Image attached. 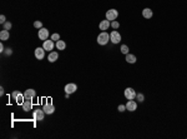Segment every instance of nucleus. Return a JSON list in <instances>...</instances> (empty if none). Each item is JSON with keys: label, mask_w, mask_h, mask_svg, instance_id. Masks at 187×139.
I'll return each mask as SVG.
<instances>
[{"label": "nucleus", "mask_w": 187, "mask_h": 139, "mask_svg": "<svg viewBox=\"0 0 187 139\" xmlns=\"http://www.w3.org/2000/svg\"><path fill=\"white\" fill-rule=\"evenodd\" d=\"M120 50H121V53H122V54H125V55H126V54H129V50H130V49H129V46H127L126 44H122V45H121V48H120Z\"/></svg>", "instance_id": "21"}, {"label": "nucleus", "mask_w": 187, "mask_h": 139, "mask_svg": "<svg viewBox=\"0 0 187 139\" xmlns=\"http://www.w3.org/2000/svg\"><path fill=\"white\" fill-rule=\"evenodd\" d=\"M6 55H11L13 54V51H11V48H8V49H5V51H4Z\"/></svg>", "instance_id": "29"}, {"label": "nucleus", "mask_w": 187, "mask_h": 139, "mask_svg": "<svg viewBox=\"0 0 187 139\" xmlns=\"http://www.w3.org/2000/svg\"><path fill=\"white\" fill-rule=\"evenodd\" d=\"M49 35H50V33L46 28H41V29H39V31H38V38L42 41L47 40V39H49Z\"/></svg>", "instance_id": "7"}, {"label": "nucleus", "mask_w": 187, "mask_h": 139, "mask_svg": "<svg viewBox=\"0 0 187 139\" xmlns=\"http://www.w3.org/2000/svg\"><path fill=\"white\" fill-rule=\"evenodd\" d=\"M119 17V11L116 9H110V10H107L106 11V19L109 21H114V20H116Z\"/></svg>", "instance_id": "6"}, {"label": "nucleus", "mask_w": 187, "mask_h": 139, "mask_svg": "<svg viewBox=\"0 0 187 139\" xmlns=\"http://www.w3.org/2000/svg\"><path fill=\"white\" fill-rule=\"evenodd\" d=\"M51 40H54L55 43H56L58 40H60V34H58V33H55L51 35Z\"/></svg>", "instance_id": "25"}, {"label": "nucleus", "mask_w": 187, "mask_h": 139, "mask_svg": "<svg viewBox=\"0 0 187 139\" xmlns=\"http://www.w3.org/2000/svg\"><path fill=\"white\" fill-rule=\"evenodd\" d=\"M111 28L115 30H117L119 28H120V23H119L117 20H114V21H111Z\"/></svg>", "instance_id": "23"}, {"label": "nucleus", "mask_w": 187, "mask_h": 139, "mask_svg": "<svg viewBox=\"0 0 187 139\" xmlns=\"http://www.w3.org/2000/svg\"><path fill=\"white\" fill-rule=\"evenodd\" d=\"M24 97H25V99H34L36 97V92L34 89H26L25 93H24Z\"/></svg>", "instance_id": "16"}, {"label": "nucleus", "mask_w": 187, "mask_h": 139, "mask_svg": "<svg viewBox=\"0 0 187 139\" xmlns=\"http://www.w3.org/2000/svg\"><path fill=\"white\" fill-rule=\"evenodd\" d=\"M0 51H1V53H4V51H5V48H4L3 43H1V44H0Z\"/></svg>", "instance_id": "30"}, {"label": "nucleus", "mask_w": 187, "mask_h": 139, "mask_svg": "<svg viewBox=\"0 0 187 139\" xmlns=\"http://www.w3.org/2000/svg\"><path fill=\"white\" fill-rule=\"evenodd\" d=\"M23 110L24 112H30L33 109V99H25V102L23 103Z\"/></svg>", "instance_id": "11"}, {"label": "nucleus", "mask_w": 187, "mask_h": 139, "mask_svg": "<svg viewBox=\"0 0 187 139\" xmlns=\"http://www.w3.org/2000/svg\"><path fill=\"white\" fill-rule=\"evenodd\" d=\"M6 21V18H5V15H0V24H4Z\"/></svg>", "instance_id": "28"}, {"label": "nucleus", "mask_w": 187, "mask_h": 139, "mask_svg": "<svg viewBox=\"0 0 187 139\" xmlns=\"http://www.w3.org/2000/svg\"><path fill=\"white\" fill-rule=\"evenodd\" d=\"M125 60L129 63V64H135V63L137 62V58H136V55L135 54H126V58H125Z\"/></svg>", "instance_id": "18"}, {"label": "nucleus", "mask_w": 187, "mask_h": 139, "mask_svg": "<svg viewBox=\"0 0 187 139\" xmlns=\"http://www.w3.org/2000/svg\"><path fill=\"white\" fill-rule=\"evenodd\" d=\"M152 15H153V13H152V10H151L150 8H145V9L142 10V17H144L145 19H151L152 18Z\"/></svg>", "instance_id": "19"}, {"label": "nucleus", "mask_w": 187, "mask_h": 139, "mask_svg": "<svg viewBox=\"0 0 187 139\" xmlns=\"http://www.w3.org/2000/svg\"><path fill=\"white\" fill-rule=\"evenodd\" d=\"M55 46H56L58 50H65L66 48V43L64 40H58L56 43H55Z\"/></svg>", "instance_id": "20"}, {"label": "nucleus", "mask_w": 187, "mask_h": 139, "mask_svg": "<svg viewBox=\"0 0 187 139\" xmlns=\"http://www.w3.org/2000/svg\"><path fill=\"white\" fill-rule=\"evenodd\" d=\"M11 97H13V99L15 100V103L19 105H23V103L25 102V97H24V94L18 92V90H15V92H13V94H11Z\"/></svg>", "instance_id": "2"}, {"label": "nucleus", "mask_w": 187, "mask_h": 139, "mask_svg": "<svg viewBox=\"0 0 187 139\" xmlns=\"http://www.w3.org/2000/svg\"><path fill=\"white\" fill-rule=\"evenodd\" d=\"M34 28H36V29H41L42 28V23L40 20H36V21H34Z\"/></svg>", "instance_id": "26"}, {"label": "nucleus", "mask_w": 187, "mask_h": 139, "mask_svg": "<svg viewBox=\"0 0 187 139\" xmlns=\"http://www.w3.org/2000/svg\"><path fill=\"white\" fill-rule=\"evenodd\" d=\"M45 112H44V109H40V108H38V109H35L34 110V113H33V117L34 119L36 122H41L44 120V118H45Z\"/></svg>", "instance_id": "4"}, {"label": "nucleus", "mask_w": 187, "mask_h": 139, "mask_svg": "<svg viewBox=\"0 0 187 139\" xmlns=\"http://www.w3.org/2000/svg\"><path fill=\"white\" fill-rule=\"evenodd\" d=\"M136 99H137V102L142 103V102L145 100V95L142 94V93H137V95H136Z\"/></svg>", "instance_id": "24"}, {"label": "nucleus", "mask_w": 187, "mask_h": 139, "mask_svg": "<svg viewBox=\"0 0 187 139\" xmlns=\"http://www.w3.org/2000/svg\"><path fill=\"white\" fill-rule=\"evenodd\" d=\"M42 109H44V112H45L46 114H53L55 112V106L51 104V103H45L42 106Z\"/></svg>", "instance_id": "14"}, {"label": "nucleus", "mask_w": 187, "mask_h": 139, "mask_svg": "<svg viewBox=\"0 0 187 139\" xmlns=\"http://www.w3.org/2000/svg\"><path fill=\"white\" fill-rule=\"evenodd\" d=\"M45 49H44V48L41 46H38L36 49H35V51H34V54H35V58L38 59V60H42L44 58H45Z\"/></svg>", "instance_id": "9"}, {"label": "nucleus", "mask_w": 187, "mask_h": 139, "mask_svg": "<svg viewBox=\"0 0 187 139\" xmlns=\"http://www.w3.org/2000/svg\"><path fill=\"white\" fill-rule=\"evenodd\" d=\"M110 41L112 43V44H119V43H121V34L119 33L117 30H112L110 33Z\"/></svg>", "instance_id": "3"}, {"label": "nucleus", "mask_w": 187, "mask_h": 139, "mask_svg": "<svg viewBox=\"0 0 187 139\" xmlns=\"http://www.w3.org/2000/svg\"><path fill=\"white\" fill-rule=\"evenodd\" d=\"M124 95H125V98L127 99V100H132V99H136L137 93L134 88H126L125 92H124Z\"/></svg>", "instance_id": "5"}, {"label": "nucleus", "mask_w": 187, "mask_h": 139, "mask_svg": "<svg viewBox=\"0 0 187 139\" xmlns=\"http://www.w3.org/2000/svg\"><path fill=\"white\" fill-rule=\"evenodd\" d=\"M97 44L99 45H106L107 43L110 41V34L107 31H101L100 34L97 35Z\"/></svg>", "instance_id": "1"}, {"label": "nucleus", "mask_w": 187, "mask_h": 139, "mask_svg": "<svg viewBox=\"0 0 187 139\" xmlns=\"http://www.w3.org/2000/svg\"><path fill=\"white\" fill-rule=\"evenodd\" d=\"M126 110L127 112H135V110H137V103L134 100H129L126 103Z\"/></svg>", "instance_id": "12"}, {"label": "nucleus", "mask_w": 187, "mask_h": 139, "mask_svg": "<svg viewBox=\"0 0 187 139\" xmlns=\"http://www.w3.org/2000/svg\"><path fill=\"white\" fill-rule=\"evenodd\" d=\"M109 28H111V21H109L107 19H105V20H101L100 24H99V29H100L101 31H106Z\"/></svg>", "instance_id": "13"}, {"label": "nucleus", "mask_w": 187, "mask_h": 139, "mask_svg": "<svg viewBox=\"0 0 187 139\" xmlns=\"http://www.w3.org/2000/svg\"><path fill=\"white\" fill-rule=\"evenodd\" d=\"M117 109H119V112H120V113H124L126 110V104H120Z\"/></svg>", "instance_id": "27"}, {"label": "nucleus", "mask_w": 187, "mask_h": 139, "mask_svg": "<svg viewBox=\"0 0 187 139\" xmlns=\"http://www.w3.org/2000/svg\"><path fill=\"white\" fill-rule=\"evenodd\" d=\"M59 59V53L58 51H50L49 54H47V60H49L50 63H55Z\"/></svg>", "instance_id": "15"}, {"label": "nucleus", "mask_w": 187, "mask_h": 139, "mask_svg": "<svg viewBox=\"0 0 187 139\" xmlns=\"http://www.w3.org/2000/svg\"><path fill=\"white\" fill-rule=\"evenodd\" d=\"M4 93H5L4 92V88L3 86H0V95H4Z\"/></svg>", "instance_id": "31"}, {"label": "nucleus", "mask_w": 187, "mask_h": 139, "mask_svg": "<svg viewBox=\"0 0 187 139\" xmlns=\"http://www.w3.org/2000/svg\"><path fill=\"white\" fill-rule=\"evenodd\" d=\"M64 90H65L66 94H73V93H75L77 90V85L75 84V83H69V84L65 85Z\"/></svg>", "instance_id": "10"}, {"label": "nucleus", "mask_w": 187, "mask_h": 139, "mask_svg": "<svg viewBox=\"0 0 187 139\" xmlns=\"http://www.w3.org/2000/svg\"><path fill=\"white\" fill-rule=\"evenodd\" d=\"M11 26H13V24H11L10 21H8V20L3 24V29H5V30H10Z\"/></svg>", "instance_id": "22"}, {"label": "nucleus", "mask_w": 187, "mask_h": 139, "mask_svg": "<svg viewBox=\"0 0 187 139\" xmlns=\"http://www.w3.org/2000/svg\"><path fill=\"white\" fill-rule=\"evenodd\" d=\"M9 38H10V33H9V30L3 29L1 31H0V40H1V41H6V40H9Z\"/></svg>", "instance_id": "17"}, {"label": "nucleus", "mask_w": 187, "mask_h": 139, "mask_svg": "<svg viewBox=\"0 0 187 139\" xmlns=\"http://www.w3.org/2000/svg\"><path fill=\"white\" fill-rule=\"evenodd\" d=\"M42 48L46 51H49V53H50V51H53L54 48H55V41L51 40V39H47V40H45L42 43Z\"/></svg>", "instance_id": "8"}]
</instances>
